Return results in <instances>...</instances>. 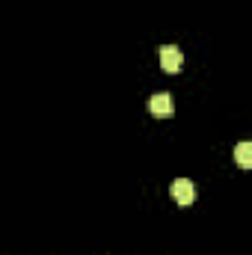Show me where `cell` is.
I'll return each mask as SVG.
<instances>
[{
    "instance_id": "7a4b0ae2",
    "label": "cell",
    "mask_w": 252,
    "mask_h": 255,
    "mask_svg": "<svg viewBox=\"0 0 252 255\" xmlns=\"http://www.w3.org/2000/svg\"><path fill=\"white\" fill-rule=\"evenodd\" d=\"M172 110H175V107H172V95L157 92V95L148 98V113H151V116H160V119H163V116H172Z\"/></svg>"
},
{
    "instance_id": "3957f363",
    "label": "cell",
    "mask_w": 252,
    "mask_h": 255,
    "mask_svg": "<svg viewBox=\"0 0 252 255\" xmlns=\"http://www.w3.org/2000/svg\"><path fill=\"white\" fill-rule=\"evenodd\" d=\"M172 199H175L178 205H193V199H196V187H193V181H187V178L172 181Z\"/></svg>"
},
{
    "instance_id": "6da1fadb",
    "label": "cell",
    "mask_w": 252,
    "mask_h": 255,
    "mask_svg": "<svg viewBox=\"0 0 252 255\" xmlns=\"http://www.w3.org/2000/svg\"><path fill=\"white\" fill-rule=\"evenodd\" d=\"M157 57H160V68H163L166 74H175V71H181V65H184V54H181V48H175V45H163V48L157 51Z\"/></svg>"
},
{
    "instance_id": "277c9868",
    "label": "cell",
    "mask_w": 252,
    "mask_h": 255,
    "mask_svg": "<svg viewBox=\"0 0 252 255\" xmlns=\"http://www.w3.org/2000/svg\"><path fill=\"white\" fill-rule=\"evenodd\" d=\"M235 160H238V166L250 169L252 166V142H238V148H235Z\"/></svg>"
}]
</instances>
